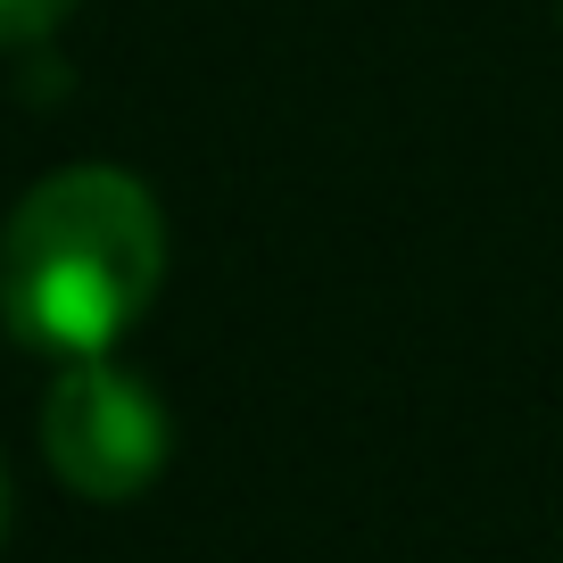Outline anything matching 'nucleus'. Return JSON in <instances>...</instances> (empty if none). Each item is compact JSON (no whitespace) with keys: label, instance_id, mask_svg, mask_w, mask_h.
I'll list each match as a JSON object with an SVG mask.
<instances>
[{"label":"nucleus","instance_id":"f257e3e1","mask_svg":"<svg viewBox=\"0 0 563 563\" xmlns=\"http://www.w3.org/2000/svg\"><path fill=\"white\" fill-rule=\"evenodd\" d=\"M166 282V216L124 166H67L0 224V323L42 356H108Z\"/></svg>","mask_w":563,"mask_h":563},{"label":"nucleus","instance_id":"f03ea898","mask_svg":"<svg viewBox=\"0 0 563 563\" xmlns=\"http://www.w3.org/2000/svg\"><path fill=\"white\" fill-rule=\"evenodd\" d=\"M166 448L175 431L141 373H124L117 356H67V373L42 398V456L75 497H100V506L141 497L166 473Z\"/></svg>","mask_w":563,"mask_h":563},{"label":"nucleus","instance_id":"7ed1b4c3","mask_svg":"<svg viewBox=\"0 0 563 563\" xmlns=\"http://www.w3.org/2000/svg\"><path fill=\"white\" fill-rule=\"evenodd\" d=\"M67 9H75V0H0V51H25V42L58 34Z\"/></svg>","mask_w":563,"mask_h":563},{"label":"nucleus","instance_id":"20e7f679","mask_svg":"<svg viewBox=\"0 0 563 563\" xmlns=\"http://www.w3.org/2000/svg\"><path fill=\"white\" fill-rule=\"evenodd\" d=\"M0 530H9V473H0Z\"/></svg>","mask_w":563,"mask_h":563}]
</instances>
